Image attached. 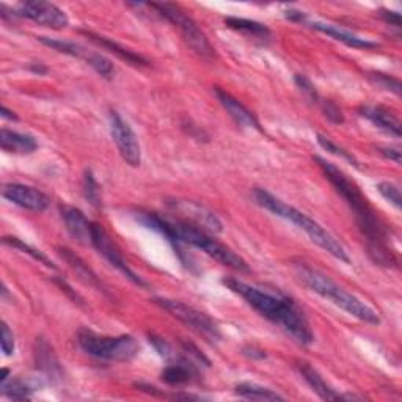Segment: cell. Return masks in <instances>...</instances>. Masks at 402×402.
<instances>
[{
  "instance_id": "10",
  "label": "cell",
  "mask_w": 402,
  "mask_h": 402,
  "mask_svg": "<svg viewBox=\"0 0 402 402\" xmlns=\"http://www.w3.org/2000/svg\"><path fill=\"white\" fill-rule=\"evenodd\" d=\"M91 245L95 247L99 254H103V257L109 261L110 266H113L118 272L125 275L130 283L137 284L138 288H148V283L128 266V262L125 261V258H123L118 247L112 242V239L109 234H107V231L95 222H93L91 227Z\"/></svg>"
},
{
  "instance_id": "2",
  "label": "cell",
  "mask_w": 402,
  "mask_h": 402,
  "mask_svg": "<svg viewBox=\"0 0 402 402\" xmlns=\"http://www.w3.org/2000/svg\"><path fill=\"white\" fill-rule=\"evenodd\" d=\"M135 214L137 220L140 222L142 225L158 231L159 234L164 236L167 241L173 245L175 253H177V257H180L182 262L184 258L181 244H189L195 247V249L205 252L207 257L220 262L222 266H227L242 274H250V267L245 262V259L239 257L234 250H231L225 244L219 242L211 233H206L203 230L192 227L189 223L173 217V215H168L167 217V215H160L158 212L145 211H138Z\"/></svg>"
},
{
  "instance_id": "33",
  "label": "cell",
  "mask_w": 402,
  "mask_h": 402,
  "mask_svg": "<svg viewBox=\"0 0 402 402\" xmlns=\"http://www.w3.org/2000/svg\"><path fill=\"white\" fill-rule=\"evenodd\" d=\"M294 82H296L297 85V88L304 93V96L308 99V100H311L313 104H318L319 100H321V96L318 95V91H316V87L313 85V82L308 79L306 76L304 74H296V77H294Z\"/></svg>"
},
{
  "instance_id": "4",
  "label": "cell",
  "mask_w": 402,
  "mask_h": 402,
  "mask_svg": "<svg viewBox=\"0 0 402 402\" xmlns=\"http://www.w3.org/2000/svg\"><path fill=\"white\" fill-rule=\"evenodd\" d=\"M292 269L294 274L299 278V282L322 299L331 302V304L341 308V310L349 313L361 322L373 324V326L381 324V318H378L377 311H374L373 308L360 300L357 296H354L352 292L346 291L343 286L335 283L329 275L321 272V270L311 267L308 262L300 259L292 262Z\"/></svg>"
},
{
  "instance_id": "1",
  "label": "cell",
  "mask_w": 402,
  "mask_h": 402,
  "mask_svg": "<svg viewBox=\"0 0 402 402\" xmlns=\"http://www.w3.org/2000/svg\"><path fill=\"white\" fill-rule=\"evenodd\" d=\"M314 160L318 162L324 176L327 177L335 190L343 197V200L351 207L357 220V225L363 236L366 237L369 257L378 266L394 267L398 266V259L394 257L391 249H388V231L383 225V222L378 219V215L369 205L368 198L363 195V192L354 180H351L343 170H339L331 162L316 156Z\"/></svg>"
},
{
  "instance_id": "32",
  "label": "cell",
  "mask_w": 402,
  "mask_h": 402,
  "mask_svg": "<svg viewBox=\"0 0 402 402\" xmlns=\"http://www.w3.org/2000/svg\"><path fill=\"white\" fill-rule=\"evenodd\" d=\"M318 142H319V145H321L322 148L326 150V151H329V153H331V154H335V156L347 160V162H349V164H352V165H357V159H355L349 151H346L344 148H341V146H338L335 142H331L329 137H324V135L319 134V135H318Z\"/></svg>"
},
{
  "instance_id": "20",
  "label": "cell",
  "mask_w": 402,
  "mask_h": 402,
  "mask_svg": "<svg viewBox=\"0 0 402 402\" xmlns=\"http://www.w3.org/2000/svg\"><path fill=\"white\" fill-rule=\"evenodd\" d=\"M0 145L5 153L11 154H32L38 148V142L34 135L16 133L6 128L0 130Z\"/></svg>"
},
{
  "instance_id": "17",
  "label": "cell",
  "mask_w": 402,
  "mask_h": 402,
  "mask_svg": "<svg viewBox=\"0 0 402 402\" xmlns=\"http://www.w3.org/2000/svg\"><path fill=\"white\" fill-rule=\"evenodd\" d=\"M60 212H61V219L65 220L68 233L71 234L79 244L91 245L93 222L87 219V215L74 206H61Z\"/></svg>"
},
{
  "instance_id": "9",
  "label": "cell",
  "mask_w": 402,
  "mask_h": 402,
  "mask_svg": "<svg viewBox=\"0 0 402 402\" xmlns=\"http://www.w3.org/2000/svg\"><path fill=\"white\" fill-rule=\"evenodd\" d=\"M167 206L173 217L189 223L192 227L203 230L206 233L217 234L223 230L222 222L217 215H215L211 210H207L206 206L197 203V201L175 198V200H168Z\"/></svg>"
},
{
  "instance_id": "5",
  "label": "cell",
  "mask_w": 402,
  "mask_h": 402,
  "mask_svg": "<svg viewBox=\"0 0 402 402\" xmlns=\"http://www.w3.org/2000/svg\"><path fill=\"white\" fill-rule=\"evenodd\" d=\"M253 198L257 201V205L264 207L266 211L272 212L274 215H277V217H282L284 220L291 222L292 225H296L299 230L305 231L308 237H310L316 245H319L322 250L330 253L331 257L336 258L338 261L346 262V264H351V258L349 254H347L344 245L339 242L334 234H330L326 228L319 225L318 222L311 219L310 215L299 211L297 207H294L291 205H286L283 200L277 198L275 195H272V193L264 189H254Z\"/></svg>"
},
{
  "instance_id": "30",
  "label": "cell",
  "mask_w": 402,
  "mask_h": 402,
  "mask_svg": "<svg viewBox=\"0 0 402 402\" xmlns=\"http://www.w3.org/2000/svg\"><path fill=\"white\" fill-rule=\"evenodd\" d=\"M87 63L95 69V71L99 74V76H103L105 77V79H110V77L113 76L115 73V68H113V63L112 61L104 57V56H100V53L98 52H90V56L87 58Z\"/></svg>"
},
{
  "instance_id": "41",
  "label": "cell",
  "mask_w": 402,
  "mask_h": 402,
  "mask_svg": "<svg viewBox=\"0 0 402 402\" xmlns=\"http://www.w3.org/2000/svg\"><path fill=\"white\" fill-rule=\"evenodd\" d=\"M381 16L385 19V22H388L390 26L394 27H401V14L396 11H388V10H382Z\"/></svg>"
},
{
  "instance_id": "29",
  "label": "cell",
  "mask_w": 402,
  "mask_h": 402,
  "mask_svg": "<svg viewBox=\"0 0 402 402\" xmlns=\"http://www.w3.org/2000/svg\"><path fill=\"white\" fill-rule=\"evenodd\" d=\"M83 195L85 198L88 200V203L99 210L100 206H103V198H100V189H99V184L95 180V176H93L91 172H85L83 176Z\"/></svg>"
},
{
  "instance_id": "43",
  "label": "cell",
  "mask_w": 402,
  "mask_h": 402,
  "mask_svg": "<svg viewBox=\"0 0 402 402\" xmlns=\"http://www.w3.org/2000/svg\"><path fill=\"white\" fill-rule=\"evenodd\" d=\"M244 354H245V355H249L250 359H259V360L266 359V354L262 352L261 349H257V347H245V349H244Z\"/></svg>"
},
{
  "instance_id": "34",
  "label": "cell",
  "mask_w": 402,
  "mask_h": 402,
  "mask_svg": "<svg viewBox=\"0 0 402 402\" xmlns=\"http://www.w3.org/2000/svg\"><path fill=\"white\" fill-rule=\"evenodd\" d=\"M321 105V110L324 113V117H326L329 121L335 123V125H341L344 123V115L341 112V109L334 103V100L330 99H322L318 103Z\"/></svg>"
},
{
  "instance_id": "25",
  "label": "cell",
  "mask_w": 402,
  "mask_h": 402,
  "mask_svg": "<svg viewBox=\"0 0 402 402\" xmlns=\"http://www.w3.org/2000/svg\"><path fill=\"white\" fill-rule=\"evenodd\" d=\"M40 41L53 51H57L60 53H66V56H71L76 58H82L85 61H87L90 56V51H87L83 46L73 43V41L56 40V38H49V36H40Z\"/></svg>"
},
{
  "instance_id": "45",
  "label": "cell",
  "mask_w": 402,
  "mask_h": 402,
  "mask_svg": "<svg viewBox=\"0 0 402 402\" xmlns=\"http://www.w3.org/2000/svg\"><path fill=\"white\" fill-rule=\"evenodd\" d=\"M30 69H32V71H35V73H38V74H44L46 71H48V68L46 66H41V65H32L30 66Z\"/></svg>"
},
{
  "instance_id": "3",
  "label": "cell",
  "mask_w": 402,
  "mask_h": 402,
  "mask_svg": "<svg viewBox=\"0 0 402 402\" xmlns=\"http://www.w3.org/2000/svg\"><path fill=\"white\" fill-rule=\"evenodd\" d=\"M223 284L244 299L247 305H250L262 318L291 335L297 343L308 346L314 341V334L304 310L291 297L259 289L237 278H223Z\"/></svg>"
},
{
  "instance_id": "26",
  "label": "cell",
  "mask_w": 402,
  "mask_h": 402,
  "mask_svg": "<svg viewBox=\"0 0 402 402\" xmlns=\"http://www.w3.org/2000/svg\"><path fill=\"white\" fill-rule=\"evenodd\" d=\"M35 357H36V366L46 371V373L53 374V371L58 369V361L56 359V355H53L51 346L43 341V339H40V343H36Z\"/></svg>"
},
{
  "instance_id": "31",
  "label": "cell",
  "mask_w": 402,
  "mask_h": 402,
  "mask_svg": "<svg viewBox=\"0 0 402 402\" xmlns=\"http://www.w3.org/2000/svg\"><path fill=\"white\" fill-rule=\"evenodd\" d=\"M368 77H369V81L373 82L376 87H378V88L394 93V95H399V93H401V82H399V79H396V77L383 74V73H376V71L369 73Z\"/></svg>"
},
{
  "instance_id": "22",
  "label": "cell",
  "mask_w": 402,
  "mask_h": 402,
  "mask_svg": "<svg viewBox=\"0 0 402 402\" xmlns=\"http://www.w3.org/2000/svg\"><path fill=\"white\" fill-rule=\"evenodd\" d=\"M197 376L198 373L195 365H192L189 360L180 359L176 363H172V365H168L164 371H162L160 378L168 385L180 386V385L190 383L193 381V377Z\"/></svg>"
},
{
  "instance_id": "39",
  "label": "cell",
  "mask_w": 402,
  "mask_h": 402,
  "mask_svg": "<svg viewBox=\"0 0 402 402\" xmlns=\"http://www.w3.org/2000/svg\"><path fill=\"white\" fill-rule=\"evenodd\" d=\"M378 153H381L382 156H385L386 159L396 162V164H401V150L399 148H394V146H381V148H378Z\"/></svg>"
},
{
  "instance_id": "19",
  "label": "cell",
  "mask_w": 402,
  "mask_h": 402,
  "mask_svg": "<svg viewBox=\"0 0 402 402\" xmlns=\"http://www.w3.org/2000/svg\"><path fill=\"white\" fill-rule=\"evenodd\" d=\"M82 34L87 38H90V41L95 43L96 46H99L100 49H105V51L115 53V56H117L121 60H125L126 63H129V65H134V66H148L150 65V61L146 60L145 57H142L140 53H137L134 51L125 48V46L112 41L110 38L95 34V32H90V30H82Z\"/></svg>"
},
{
  "instance_id": "7",
  "label": "cell",
  "mask_w": 402,
  "mask_h": 402,
  "mask_svg": "<svg viewBox=\"0 0 402 402\" xmlns=\"http://www.w3.org/2000/svg\"><path fill=\"white\" fill-rule=\"evenodd\" d=\"M151 9L158 11L162 18H165L170 24H173L180 30L184 41L187 43L193 52H197L201 58L212 60L215 57V49L207 40L206 35L201 32V29L195 24L190 16L185 14V11L180 5L175 4H148Z\"/></svg>"
},
{
  "instance_id": "11",
  "label": "cell",
  "mask_w": 402,
  "mask_h": 402,
  "mask_svg": "<svg viewBox=\"0 0 402 402\" xmlns=\"http://www.w3.org/2000/svg\"><path fill=\"white\" fill-rule=\"evenodd\" d=\"M109 129L113 142L117 143V148L121 154L123 160L130 167H138L142 162V150L138 137L134 129L129 126V123L121 118L118 112L112 110L109 113Z\"/></svg>"
},
{
  "instance_id": "28",
  "label": "cell",
  "mask_w": 402,
  "mask_h": 402,
  "mask_svg": "<svg viewBox=\"0 0 402 402\" xmlns=\"http://www.w3.org/2000/svg\"><path fill=\"white\" fill-rule=\"evenodd\" d=\"M32 388L21 381H5L2 382V393L6 398L16 401H27L32 398Z\"/></svg>"
},
{
  "instance_id": "14",
  "label": "cell",
  "mask_w": 402,
  "mask_h": 402,
  "mask_svg": "<svg viewBox=\"0 0 402 402\" xmlns=\"http://www.w3.org/2000/svg\"><path fill=\"white\" fill-rule=\"evenodd\" d=\"M305 26L311 27L314 30H318L321 34H326L327 36L334 38V40L343 43L346 46H349L352 49H377L378 48V43L376 41H371L368 38H361L359 35H355L349 30L343 29L341 26H335V24H330V22H322V21H310L306 18V21L304 22Z\"/></svg>"
},
{
  "instance_id": "21",
  "label": "cell",
  "mask_w": 402,
  "mask_h": 402,
  "mask_svg": "<svg viewBox=\"0 0 402 402\" xmlns=\"http://www.w3.org/2000/svg\"><path fill=\"white\" fill-rule=\"evenodd\" d=\"M57 250H58L60 257L68 262V266L74 270L76 275L79 277L85 284H88V286H91V288H95L96 291H100V292L105 294L104 286L100 284L96 274L93 272V270L88 267V264H85V262L79 257H77V254L73 250L66 249V247H58Z\"/></svg>"
},
{
  "instance_id": "23",
  "label": "cell",
  "mask_w": 402,
  "mask_h": 402,
  "mask_svg": "<svg viewBox=\"0 0 402 402\" xmlns=\"http://www.w3.org/2000/svg\"><path fill=\"white\" fill-rule=\"evenodd\" d=\"M225 24L236 30V32H241L245 35H250L253 38H258V40H269L272 36V32H270L269 27H266L264 24L257 21H250V19H244V18H225Z\"/></svg>"
},
{
  "instance_id": "16",
  "label": "cell",
  "mask_w": 402,
  "mask_h": 402,
  "mask_svg": "<svg viewBox=\"0 0 402 402\" xmlns=\"http://www.w3.org/2000/svg\"><path fill=\"white\" fill-rule=\"evenodd\" d=\"M296 368L300 373V376L304 377V381L311 386V390L318 394V396L324 401H341V399H355V396H346V394H339L334 386H330L326 378H324L318 371H316L310 363L299 360L296 363Z\"/></svg>"
},
{
  "instance_id": "12",
  "label": "cell",
  "mask_w": 402,
  "mask_h": 402,
  "mask_svg": "<svg viewBox=\"0 0 402 402\" xmlns=\"http://www.w3.org/2000/svg\"><path fill=\"white\" fill-rule=\"evenodd\" d=\"M16 16L27 18L36 24L49 27L53 30L65 29L69 24L68 14L58 9L57 5L49 2H24L16 9Z\"/></svg>"
},
{
  "instance_id": "27",
  "label": "cell",
  "mask_w": 402,
  "mask_h": 402,
  "mask_svg": "<svg viewBox=\"0 0 402 402\" xmlns=\"http://www.w3.org/2000/svg\"><path fill=\"white\" fill-rule=\"evenodd\" d=\"M4 244H5V245H10V247H13V249H18V250H21L22 253L29 254V257H32L35 261L41 262V264H44L46 267L56 269V264H53V262H52L48 257H46V254H43L40 250L34 249V247H30L29 244L22 242L21 239H18V237L5 236V237H4Z\"/></svg>"
},
{
  "instance_id": "42",
  "label": "cell",
  "mask_w": 402,
  "mask_h": 402,
  "mask_svg": "<svg viewBox=\"0 0 402 402\" xmlns=\"http://www.w3.org/2000/svg\"><path fill=\"white\" fill-rule=\"evenodd\" d=\"M284 16L288 18L289 21L300 22V24H304V22L306 21V14H305L304 11H300V10H294V9L286 10V11H284Z\"/></svg>"
},
{
  "instance_id": "35",
  "label": "cell",
  "mask_w": 402,
  "mask_h": 402,
  "mask_svg": "<svg viewBox=\"0 0 402 402\" xmlns=\"http://www.w3.org/2000/svg\"><path fill=\"white\" fill-rule=\"evenodd\" d=\"M377 190L381 192V195L388 201L390 205H393L396 210H401V190L398 185H394L393 182H378Z\"/></svg>"
},
{
  "instance_id": "24",
  "label": "cell",
  "mask_w": 402,
  "mask_h": 402,
  "mask_svg": "<svg viewBox=\"0 0 402 402\" xmlns=\"http://www.w3.org/2000/svg\"><path fill=\"white\" fill-rule=\"evenodd\" d=\"M234 391L237 396L250 401H284L280 393L266 388V386H261L258 383H250V382L239 383Z\"/></svg>"
},
{
  "instance_id": "44",
  "label": "cell",
  "mask_w": 402,
  "mask_h": 402,
  "mask_svg": "<svg viewBox=\"0 0 402 402\" xmlns=\"http://www.w3.org/2000/svg\"><path fill=\"white\" fill-rule=\"evenodd\" d=\"M0 115H2V118L11 120V121H18V117H16V115H14V112H11V110L6 109L5 105L2 107V113H0Z\"/></svg>"
},
{
  "instance_id": "36",
  "label": "cell",
  "mask_w": 402,
  "mask_h": 402,
  "mask_svg": "<svg viewBox=\"0 0 402 402\" xmlns=\"http://www.w3.org/2000/svg\"><path fill=\"white\" fill-rule=\"evenodd\" d=\"M2 352L5 357H11L14 354V335L6 322H2Z\"/></svg>"
},
{
  "instance_id": "8",
  "label": "cell",
  "mask_w": 402,
  "mask_h": 402,
  "mask_svg": "<svg viewBox=\"0 0 402 402\" xmlns=\"http://www.w3.org/2000/svg\"><path fill=\"white\" fill-rule=\"evenodd\" d=\"M154 304L160 306L162 310L167 311L170 316H173L175 319L184 324L185 327H189L192 331H195L200 336L206 338L207 341L215 343L222 338L220 329L210 316L205 314L203 311L197 310L184 302L175 300V299H167V297H154Z\"/></svg>"
},
{
  "instance_id": "13",
  "label": "cell",
  "mask_w": 402,
  "mask_h": 402,
  "mask_svg": "<svg viewBox=\"0 0 402 402\" xmlns=\"http://www.w3.org/2000/svg\"><path fill=\"white\" fill-rule=\"evenodd\" d=\"M2 197L9 200L10 203L16 205L22 210L41 212L46 211L51 205V198L40 189L32 185H24L18 182L5 184L2 187Z\"/></svg>"
},
{
  "instance_id": "38",
  "label": "cell",
  "mask_w": 402,
  "mask_h": 402,
  "mask_svg": "<svg viewBox=\"0 0 402 402\" xmlns=\"http://www.w3.org/2000/svg\"><path fill=\"white\" fill-rule=\"evenodd\" d=\"M182 347H184V351H185V352L190 354V355H193V357H195L198 361L205 363L206 366H210V365H211L210 359H207L203 352H200V351H198V347H195V346H193L192 343H185V341H184V343H182Z\"/></svg>"
},
{
  "instance_id": "37",
  "label": "cell",
  "mask_w": 402,
  "mask_h": 402,
  "mask_svg": "<svg viewBox=\"0 0 402 402\" xmlns=\"http://www.w3.org/2000/svg\"><path fill=\"white\" fill-rule=\"evenodd\" d=\"M150 343L154 346V349L158 351V354L160 355V357H164V359H172L173 357V349H172V346H170L164 338H160V336H156V335H150Z\"/></svg>"
},
{
  "instance_id": "40",
  "label": "cell",
  "mask_w": 402,
  "mask_h": 402,
  "mask_svg": "<svg viewBox=\"0 0 402 402\" xmlns=\"http://www.w3.org/2000/svg\"><path fill=\"white\" fill-rule=\"evenodd\" d=\"M56 283L60 286V289H61V291H65V292L68 294V296L74 300V304H77V305H83V299H82V297L79 296V294H77L76 291H73L71 286H69L65 280H60V278H58V280H56Z\"/></svg>"
},
{
  "instance_id": "18",
  "label": "cell",
  "mask_w": 402,
  "mask_h": 402,
  "mask_svg": "<svg viewBox=\"0 0 402 402\" xmlns=\"http://www.w3.org/2000/svg\"><path fill=\"white\" fill-rule=\"evenodd\" d=\"M359 113L363 118L373 123V125L378 129L385 130L390 135L401 137V123L396 118V115L385 109L382 105H361L359 109Z\"/></svg>"
},
{
  "instance_id": "6",
  "label": "cell",
  "mask_w": 402,
  "mask_h": 402,
  "mask_svg": "<svg viewBox=\"0 0 402 402\" xmlns=\"http://www.w3.org/2000/svg\"><path fill=\"white\" fill-rule=\"evenodd\" d=\"M77 343L90 357L105 361H129L138 354L137 339L130 335L105 336L82 329L77 335Z\"/></svg>"
},
{
  "instance_id": "15",
  "label": "cell",
  "mask_w": 402,
  "mask_h": 402,
  "mask_svg": "<svg viewBox=\"0 0 402 402\" xmlns=\"http://www.w3.org/2000/svg\"><path fill=\"white\" fill-rule=\"evenodd\" d=\"M214 93H215V96H217L219 103L222 104L223 109H225L230 117L236 121V125H239L241 128H247V129L261 130L258 118L254 117V113L252 110L247 109L241 100L236 99L233 95H230L228 91L222 90L220 87H214Z\"/></svg>"
}]
</instances>
